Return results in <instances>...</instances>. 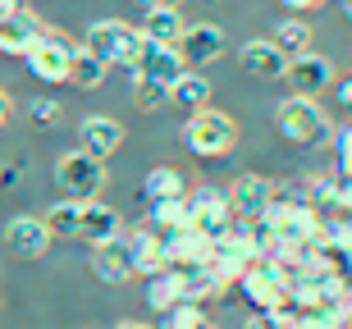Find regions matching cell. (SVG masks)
I'll return each instance as SVG.
<instances>
[{
    "instance_id": "obj_1",
    "label": "cell",
    "mask_w": 352,
    "mask_h": 329,
    "mask_svg": "<svg viewBox=\"0 0 352 329\" xmlns=\"http://www.w3.org/2000/svg\"><path fill=\"white\" fill-rule=\"evenodd\" d=\"M183 146L192 151L197 160H224L238 146V124L224 110H192L183 119Z\"/></svg>"
},
{
    "instance_id": "obj_2",
    "label": "cell",
    "mask_w": 352,
    "mask_h": 329,
    "mask_svg": "<svg viewBox=\"0 0 352 329\" xmlns=\"http://www.w3.org/2000/svg\"><path fill=\"white\" fill-rule=\"evenodd\" d=\"M274 124H279V133H284L293 146H302V151H311V146H320L329 137V119L325 110L316 106V96H284L279 106H274Z\"/></svg>"
},
{
    "instance_id": "obj_3",
    "label": "cell",
    "mask_w": 352,
    "mask_h": 329,
    "mask_svg": "<svg viewBox=\"0 0 352 329\" xmlns=\"http://www.w3.org/2000/svg\"><path fill=\"white\" fill-rule=\"evenodd\" d=\"M142 32L133 23H124V19H96V23L87 27V46L91 55H101L105 65H124V69H133L138 65V55H142Z\"/></svg>"
},
{
    "instance_id": "obj_4",
    "label": "cell",
    "mask_w": 352,
    "mask_h": 329,
    "mask_svg": "<svg viewBox=\"0 0 352 329\" xmlns=\"http://www.w3.org/2000/svg\"><path fill=\"white\" fill-rule=\"evenodd\" d=\"M74 51H78V41L69 37V32H60V27H46L37 37V46L23 55L28 60V73L37 82H69V65H74Z\"/></svg>"
},
{
    "instance_id": "obj_5",
    "label": "cell",
    "mask_w": 352,
    "mask_h": 329,
    "mask_svg": "<svg viewBox=\"0 0 352 329\" xmlns=\"http://www.w3.org/2000/svg\"><path fill=\"white\" fill-rule=\"evenodd\" d=\"M288 284H293V270L274 261H252V270L238 279V293L248 297L252 311H279L288 306Z\"/></svg>"
},
{
    "instance_id": "obj_6",
    "label": "cell",
    "mask_w": 352,
    "mask_h": 329,
    "mask_svg": "<svg viewBox=\"0 0 352 329\" xmlns=\"http://www.w3.org/2000/svg\"><path fill=\"white\" fill-rule=\"evenodd\" d=\"M55 183L74 201H96V192L105 188V160L87 156L78 146V151H69V156L55 160Z\"/></svg>"
},
{
    "instance_id": "obj_7",
    "label": "cell",
    "mask_w": 352,
    "mask_h": 329,
    "mask_svg": "<svg viewBox=\"0 0 352 329\" xmlns=\"http://www.w3.org/2000/svg\"><path fill=\"white\" fill-rule=\"evenodd\" d=\"M188 206H192L197 229H206L210 238H220L229 224H234V206H229V192L215 183H197L188 188Z\"/></svg>"
},
{
    "instance_id": "obj_8",
    "label": "cell",
    "mask_w": 352,
    "mask_h": 329,
    "mask_svg": "<svg viewBox=\"0 0 352 329\" xmlns=\"http://www.w3.org/2000/svg\"><path fill=\"white\" fill-rule=\"evenodd\" d=\"M174 46H179V55H183L188 69H206V65H215V60L229 51V41H224V32L215 23H188Z\"/></svg>"
},
{
    "instance_id": "obj_9",
    "label": "cell",
    "mask_w": 352,
    "mask_h": 329,
    "mask_svg": "<svg viewBox=\"0 0 352 329\" xmlns=\"http://www.w3.org/2000/svg\"><path fill=\"white\" fill-rule=\"evenodd\" d=\"M5 247H10L19 261H37V256H46V247H51V229H46L41 215H14V220L5 224Z\"/></svg>"
},
{
    "instance_id": "obj_10",
    "label": "cell",
    "mask_w": 352,
    "mask_h": 329,
    "mask_svg": "<svg viewBox=\"0 0 352 329\" xmlns=\"http://www.w3.org/2000/svg\"><path fill=\"white\" fill-rule=\"evenodd\" d=\"M124 242H129V256H133V275H160L165 265H170V251H165V238L151 229V224H142V229H124Z\"/></svg>"
},
{
    "instance_id": "obj_11",
    "label": "cell",
    "mask_w": 352,
    "mask_h": 329,
    "mask_svg": "<svg viewBox=\"0 0 352 329\" xmlns=\"http://www.w3.org/2000/svg\"><path fill=\"white\" fill-rule=\"evenodd\" d=\"M284 78L293 82V92H298V96H320V92H329V87L339 82V78H334V60H325V55H316V51L288 60Z\"/></svg>"
},
{
    "instance_id": "obj_12",
    "label": "cell",
    "mask_w": 352,
    "mask_h": 329,
    "mask_svg": "<svg viewBox=\"0 0 352 329\" xmlns=\"http://www.w3.org/2000/svg\"><path fill=\"white\" fill-rule=\"evenodd\" d=\"M224 192H229V206H234L238 220H261L265 206H270V197H274V183L265 179V174H238Z\"/></svg>"
},
{
    "instance_id": "obj_13",
    "label": "cell",
    "mask_w": 352,
    "mask_h": 329,
    "mask_svg": "<svg viewBox=\"0 0 352 329\" xmlns=\"http://www.w3.org/2000/svg\"><path fill=\"white\" fill-rule=\"evenodd\" d=\"M133 73H142V78H156L165 82V87H174V82L188 73V65H183L179 46H160V41H142V55H138V65H133Z\"/></svg>"
},
{
    "instance_id": "obj_14",
    "label": "cell",
    "mask_w": 352,
    "mask_h": 329,
    "mask_svg": "<svg viewBox=\"0 0 352 329\" xmlns=\"http://www.w3.org/2000/svg\"><path fill=\"white\" fill-rule=\"evenodd\" d=\"M238 65H243V73H252V78L274 82V78L288 73V55L279 51L270 37H256V41H248V46L238 51Z\"/></svg>"
},
{
    "instance_id": "obj_15",
    "label": "cell",
    "mask_w": 352,
    "mask_h": 329,
    "mask_svg": "<svg viewBox=\"0 0 352 329\" xmlns=\"http://www.w3.org/2000/svg\"><path fill=\"white\" fill-rule=\"evenodd\" d=\"M46 32V23H41L37 14H28V10H14L0 19V55H19L23 60L32 46H37V37Z\"/></svg>"
},
{
    "instance_id": "obj_16",
    "label": "cell",
    "mask_w": 352,
    "mask_h": 329,
    "mask_svg": "<svg viewBox=\"0 0 352 329\" xmlns=\"http://www.w3.org/2000/svg\"><path fill=\"white\" fill-rule=\"evenodd\" d=\"M165 251H170V265L179 270H192V265H210V251H215V238L206 229H179V234L165 238Z\"/></svg>"
},
{
    "instance_id": "obj_17",
    "label": "cell",
    "mask_w": 352,
    "mask_h": 329,
    "mask_svg": "<svg viewBox=\"0 0 352 329\" xmlns=\"http://www.w3.org/2000/svg\"><path fill=\"white\" fill-rule=\"evenodd\" d=\"M78 137H82V151H87V156L110 160L119 146H124V124L110 119V115H91V119H82Z\"/></svg>"
},
{
    "instance_id": "obj_18",
    "label": "cell",
    "mask_w": 352,
    "mask_h": 329,
    "mask_svg": "<svg viewBox=\"0 0 352 329\" xmlns=\"http://www.w3.org/2000/svg\"><path fill=\"white\" fill-rule=\"evenodd\" d=\"M91 270H96V279H105V284H129V279H133L129 242H124V238L96 242V247H91Z\"/></svg>"
},
{
    "instance_id": "obj_19",
    "label": "cell",
    "mask_w": 352,
    "mask_h": 329,
    "mask_svg": "<svg viewBox=\"0 0 352 329\" xmlns=\"http://www.w3.org/2000/svg\"><path fill=\"white\" fill-rule=\"evenodd\" d=\"M78 238L87 242V247L110 242V238H124V220H119V211H110V206H101V201H82Z\"/></svg>"
},
{
    "instance_id": "obj_20",
    "label": "cell",
    "mask_w": 352,
    "mask_h": 329,
    "mask_svg": "<svg viewBox=\"0 0 352 329\" xmlns=\"http://www.w3.org/2000/svg\"><path fill=\"white\" fill-rule=\"evenodd\" d=\"M220 297H229V284H224L210 265H192V270H183V302H220Z\"/></svg>"
},
{
    "instance_id": "obj_21",
    "label": "cell",
    "mask_w": 352,
    "mask_h": 329,
    "mask_svg": "<svg viewBox=\"0 0 352 329\" xmlns=\"http://www.w3.org/2000/svg\"><path fill=\"white\" fill-rule=\"evenodd\" d=\"M146 224L156 229L160 238L179 234V229H192V206H188V197H165V201H151V211H146Z\"/></svg>"
},
{
    "instance_id": "obj_22",
    "label": "cell",
    "mask_w": 352,
    "mask_h": 329,
    "mask_svg": "<svg viewBox=\"0 0 352 329\" xmlns=\"http://www.w3.org/2000/svg\"><path fill=\"white\" fill-rule=\"evenodd\" d=\"M174 302H183V270H179V265H165L160 275L146 279V306L165 316Z\"/></svg>"
},
{
    "instance_id": "obj_23",
    "label": "cell",
    "mask_w": 352,
    "mask_h": 329,
    "mask_svg": "<svg viewBox=\"0 0 352 329\" xmlns=\"http://www.w3.org/2000/svg\"><path fill=\"white\" fill-rule=\"evenodd\" d=\"M183 14L179 10H146L142 14V27H138V32H142L146 41H160V46H174V41L183 37Z\"/></svg>"
},
{
    "instance_id": "obj_24",
    "label": "cell",
    "mask_w": 352,
    "mask_h": 329,
    "mask_svg": "<svg viewBox=\"0 0 352 329\" xmlns=\"http://www.w3.org/2000/svg\"><path fill=\"white\" fill-rule=\"evenodd\" d=\"M142 197H146V206H151V201H165V197H188V179H183L174 165H156V170L142 179Z\"/></svg>"
},
{
    "instance_id": "obj_25",
    "label": "cell",
    "mask_w": 352,
    "mask_h": 329,
    "mask_svg": "<svg viewBox=\"0 0 352 329\" xmlns=\"http://www.w3.org/2000/svg\"><path fill=\"white\" fill-rule=\"evenodd\" d=\"M170 106H183V110H206L210 106V78L188 69L179 82L170 87Z\"/></svg>"
},
{
    "instance_id": "obj_26",
    "label": "cell",
    "mask_w": 352,
    "mask_h": 329,
    "mask_svg": "<svg viewBox=\"0 0 352 329\" xmlns=\"http://www.w3.org/2000/svg\"><path fill=\"white\" fill-rule=\"evenodd\" d=\"M311 37L316 32H311L307 19H284V23H274V32H270V41L288 55V60H298V55L311 51Z\"/></svg>"
},
{
    "instance_id": "obj_27",
    "label": "cell",
    "mask_w": 352,
    "mask_h": 329,
    "mask_svg": "<svg viewBox=\"0 0 352 329\" xmlns=\"http://www.w3.org/2000/svg\"><path fill=\"white\" fill-rule=\"evenodd\" d=\"M105 60L101 55H91L87 46H78V51H74V65H69V82H74V87H82V92H96V87H101L105 82Z\"/></svg>"
},
{
    "instance_id": "obj_28",
    "label": "cell",
    "mask_w": 352,
    "mask_h": 329,
    "mask_svg": "<svg viewBox=\"0 0 352 329\" xmlns=\"http://www.w3.org/2000/svg\"><path fill=\"white\" fill-rule=\"evenodd\" d=\"M46 220V229H51V238H78V224H82V201L65 197V201H55L51 211L41 215Z\"/></svg>"
},
{
    "instance_id": "obj_29",
    "label": "cell",
    "mask_w": 352,
    "mask_h": 329,
    "mask_svg": "<svg viewBox=\"0 0 352 329\" xmlns=\"http://www.w3.org/2000/svg\"><path fill=\"white\" fill-rule=\"evenodd\" d=\"M133 106L146 110V115H156V110L170 106V87L156 78H142V73H133Z\"/></svg>"
},
{
    "instance_id": "obj_30",
    "label": "cell",
    "mask_w": 352,
    "mask_h": 329,
    "mask_svg": "<svg viewBox=\"0 0 352 329\" xmlns=\"http://www.w3.org/2000/svg\"><path fill=\"white\" fill-rule=\"evenodd\" d=\"M160 320H165V329H215L206 320V306H197V302H174Z\"/></svg>"
},
{
    "instance_id": "obj_31",
    "label": "cell",
    "mask_w": 352,
    "mask_h": 329,
    "mask_svg": "<svg viewBox=\"0 0 352 329\" xmlns=\"http://www.w3.org/2000/svg\"><path fill=\"white\" fill-rule=\"evenodd\" d=\"M293 316H298V306H293V302L279 306V311H252V316L243 320V329H284Z\"/></svg>"
},
{
    "instance_id": "obj_32",
    "label": "cell",
    "mask_w": 352,
    "mask_h": 329,
    "mask_svg": "<svg viewBox=\"0 0 352 329\" xmlns=\"http://www.w3.org/2000/svg\"><path fill=\"white\" fill-rule=\"evenodd\" d=\"M28 115H32V124H37V128H55V124H60V101L37 96V101L28 106Z\"/></svg>"
},
{
    "instance_id": "obj_33",
    "label": "cell",
    "mask_w": 352,
    "mask_h": 329,
    "mask_svg": "<svg viewBox=\"0 0 352 329\" xmlns=\"http://www.w3.org/2000/svg\"><path fill=\"white\" fill-rule=\"evenodd\" d=\"M334 156H339V170H352V124L334 133Z\"/></svg>"
},
{
    "instance_id": "obj_34",
    "label": "cell",
    "mask_w": 352,
    "mask_h": 329,
    "mask_svg": "<svg viewBox=\"0 0 352 329\" xmlns=\"http://www.w3.org/2000/svg\"><path fill=\"white\" fill-rule=\"evenodd\" d=\"M284 329H329V320H325V316H320V311L311 306V311H298V316L288 320Z\"/></svg>"
},
{
    "instance_id": "obj_35",
    "label": "cell",
    "mask_w": 352,
    "mask_h": 329,
    "mask_svg": "<svg viewBox=\"0 0 352 329\" xmlns=\"http://www.w3.org/2000/svg\"><path fill=\"white\" fill-rule=\"evenodd\" d=\"M334 197H339V211L352 215V170H339V179H334Z\"/></svg>"
},
{
    "instance_id": "obj_36",
    "label": "cell",
    "mask_w": 352,
    "mask_h": 329,
    "mask_svg": "<svg viewBox=\"0 0 352 329\" xmlns=\"http://www.w3.org/2000/svg\"><path fill=\"white\" fill-rule=\"evenodd\" d=\"M279 5H288L293 14H311V10H320V5H329V0H279Z\"/></svg>"
},
{
    "instance_id": "obj_37",
    "label": "cell",
    "mask_w": 352,
    "mask_h": 329,
    "mask_svg": "<svg viewBox=\"0 0 352 329\" xmlns=\"http://www.w3.org/2000/svg\"><path fill=\"white\" fill-rule=\"evenodd\" d=\"M329 92L339 96V101H343V110H348V106H352V73H348V78H343V82H334Z\"/></svg>"
},
{
    "instance_id": "obj_38",
    "label": "cell",
    "mask_w": 352,
    "mask_h": 329,
    "mask_svg": "<svg viewBox=\"0 0 352 329\" xmlns=\"http://www.w3.org/2000/svg\"><path fill=\"white\" fill-rule=\"evenodd\" d=\"M138 5H142V10H179L183 0H138Z\"/></svg>"
},
{
    "instance_id": "obj_39",
    "label": "cell",
    "mask_w": 352,
    "mask_h": 329,
    "mask_svg": "<svg viewBox=\"0 0 352 329\" xmlns=\"http://www.w3.org/2000/svg\"><path fill=\"white\" fill-rule=\"evenodd\" d=\"M10 115H14V106H10V96L0 92V128H5V124H10Z\"/></svg>"
},
{
    "instance_id": "obj_40",
    "label": "cell",
    "mask_w": 352,
    "mask_h": 329,
    "mask_svg": "<svg viewBox=\"0 0 352 329\" xmlns=\"http://www.w3.org/2000/svg\"><path fill=\"white\" fill-rule=\"evenodd\" d=\"M115 329H151V325H142V320H119Z\"/></svg>"
},
{
    "instance_id": "obj_41",
    "label": "cell",
    "mask_w": 352,
    "mask_h": 329,
    "mask_svg": "<svg viewBox=\"0 0 352 329\" xmlns=\"http://www.w3.org/2000/svg\"><path fill=\"white\" fill-rule=\"evenodd\" d=\"M348 325H352V297H348Z\"/></svg>"
},
{
    "instance_id": "obj_42",
    "label": "cell",
    "mask_w": 352,
    "mask_h": 329,
    "mask_svg": "<svg viewBox=\"0 0 352 329\" xmlns=\"http://www.w3.org/2000/svg\"><path fill=\"white\" fill-rule=\"evenodd\" d=\"M348 115H352V106H348Z\"/></svg>"
}]
</instances>
